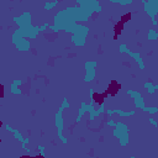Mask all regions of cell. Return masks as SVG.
<instances>
[{"label":"cell","instance_id":"obj_4","mask_svg":"<svg viewBox=\"0 0 158 158\" xmlns=\"http://www.w3.org/2000/svg\"><path fill=\"white\" fill-rule=\"evenodd\" d=\"M20 158H46V157L43 154H33V156H31V154H23Z\"/></svg>","mask_w":158,"mask_h":158},{"label":"cell","instance_id":"obj_1","mask_svg":"<svg viewBox=\"0 0 158 158\" xmlns=\"http://www.w3.org/2000/svg\"><path fill=\"white\" fill-rule=\"evenodd\" d=\"M131 19H132V12H125V14H122L120 16L118 21H116L115 25H114V27H112V38L114 40H117L121 36V33L123 32V28H125L126 23Z\"/></svg>","mask_w":158,"mask_h":158},{"label":"cell","instance_id":"obj_3","mask_svg":"<svg viewBox=\"0 0 158 158\" xmlns=\"http://www.w3.org/2000/svg\"><path fill=\"white\" fill-rule=\"evenodd\" d=\"M107 98H106V95H105V93L102 91V93H99V91H93V94H91V101H93V107L95 109V110H100L101 107H102V105H104V102H105V100H106Z\"/></svg>","mask_w":158,"mask_h":158},{"label":"cell","instance_id":"obj_6","mask_svg":"<svg viewBox=\"0 0 158 158\" xmlns=\"http://www.w3.org/2000/svg\"><path fill=\"white\" fill-rule=\"evenodd\" d=\"M1 127H2V122L0 121V143H1Z\"/></svg>","mask_w":158,"mask_h":158},{"label":"cell","instance_id":"obj_5","mask_svg":"<svg viewBox=\"0 0 158 158\" xmlns=\"http://www.w3.org/2000/svg\"><path fill=\"white\" fill-rule=\"evenodd\" d=\"M5 98V86L2 83H0V99Z\"/></svg>","mask_w":158,"mask_h":158},{"label":"cell","instance_id":"obj_2","mask_svg":"<svg viewBox=\"0 0 158 158\" xmlns=\"http://www.w3.org/2000/svg\"><path fill=\"white\" fill-rule=\"evenodd\" d=\"M120 89H121V84H120L116 79H111V80H110V83L107 84L106 89L104 90V93H105L106 98H107V96L114 98V96H116V95L118 94Z\"/></svg>","mask_w":158,"mask_h":158}]
</instances>
